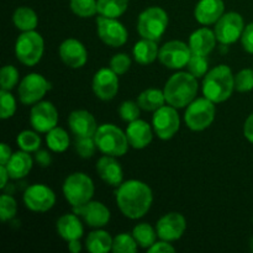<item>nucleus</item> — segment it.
Here are the masks:
<instances>
[{
  "instance_id": "1",
  "label": "nucleus",
  "mask_w": 253,
  "mask_h": 253,
  "mask_svg": "<svg viewBox=\"0 0 253 253\" xmlns=\"http://www.w3.org/2000/svg\"><path fill=\"white\" fill-rule=\"evenodd\" d=\"M116 204L124 216L137 220L150 211L153 203V194L146 183L131 179L121 183L115 193Z\"/></svg>"
},
{
  "instance_id": "2",
  "label": "nucleus",
  "mask_w": 253,
  "mask_h": 253,
  "mask_svg": "<svg viewBox=\"0 0 253 253\" xmlns=\"http://www.w3.org/2000/svg\"><path fill=\"white\" fill-rule=\"evenodd\" d=\"M163 93L168 105L175 109H183L195 99L198 81L189 72H178L168 79Z\"/></svg>"
},
{
  "instance_id": "3",
  "label": "nucleus",
  "mask_w": 253,
  "mask_h": 253,
  "mask_svg": "<svg viewBox=\"0 0 253 253\" xmlns=\"http://www.w3.org/2000/svg\"><path fill=\"white\" fill-rule=\"evenodd\" d=\"M235 90V76L230 67L221 64L208 72L203 81V94L212 103L226 101Z\"/></svg>"
},
{
  "instance_id": "4",
  "label": "nucleus",
  "mask_w": 253,
  "mask_h": 253,
  "mask_svg": "<svg viewBox=\"0 0 253 253\" xmlns=\"http://www.w3.org/2000/svg\"><path fill=\"white\" fill-rule=\"evenodd\" d=\"M96 147L101 153L113 157H121L128 150V140L126 132L114 124H104L99 126L94 135Z\"/></svg>"
},
{
  "instance_id": "5",
  "label": "nucleus",
  "mask_w": 253,
  "mask_h": 253,
  "mask_svg": "<svg viewBox=\"0 0 253 253\" xmlns=\"http://www.w3.org/2000/svg\"><path fill=\"white\" fill-rule=\"evenodd\" d=\"M62 189L64 198L72 208H78L91 200L94 195V183L86 174L77 172L66 178Z\"/></svg>"
},
{
  "instance_id": "6",
  "label": "nucleus",
  "mask_w": 253,
  "mask_h": 253,
  "mask_svg": "<svg viewBox=\"0 0 253 253\" xmlns=\"http://www.w3.org/2000/svg\"><path fill=\"white\" fill-rule=\"evenodd\" d=\"M44 51V41L39 32H22L15 43V56L17 61L27 67H32L41 61Z\"/></svg>"
},
{
  "instance_id": "7",
  "label": "nucleus",
  "mask_w": 253,
  "mask_h": 253,
  "mask_svg": "<svg viewBox=\"0 0 253 253\" xmlns=\"http://www.w3.org/2000/svg\"><path fill=\"white\" fill-rule=\"evenodd\" d=\"M168 27V15L162 7L152 6L138 16L137 31L142 39L158 41Z\"/></svg>"
},
{
  "instance_id": "8",
  "label": "nucleus",
  "mask_w": 253,
  "mask_h": 253,
  "mask_svg": "<svg viewBox=\"0 0 253 253\" xmlns=\"http://www.w3.org/2000/svg\"><path fill=\"white\" fill-rule=\"evenodd\" d=\"M215 103L208 98L194 99L184 114L185 125L192 131H203L209 127L215 119Z\"/></svg>"
},
{
  "instance_id": "9",
  "label": "nucleus",
  "mask_w": 253,
  "mask_h": 253,
  "mask_svg": "<svg viewBox=\"0 0 253 253\" xmlns=\"http://www.w3.org/2000/svg\"><path fill=\"white\" fill-rule=\"evenodd\" d=\"M49 89L51 83L43 76L39 73H30L20 82L17 93L20 101L24 105H34L41 101Z\"/></svg>"
},
{
  "instance_id": "10",
  "label": "nucleus",
  "mask_w": 253,
  "mask_h": 253,
  "mask_svg": "<svg viewBox=\"0 0 253 253\" xmlns=\"http://www.w3.org/2000/svg\"><path fill=\"white\" fill-rule=\"evenodd\" d=\"M245 22L239 12L230 11L222 15L215 24L214 32L216 40L222 44H232L241 39Z\"/></svg>"
},
{
  "instance_id": "11",
  "label": "nucleus",
  "mask_w": 253,
  "mask_h": 253,
  "mask_svg": "<svg viewBox=\"0 0 253 253\" xmlns=\"http://www.w3.org/2000/svg\"><path fill=\"white\" fill-rule=\"evenodd\" d=\"M190 56H192V49L189 44L178 40L165 43L158 52L160 62L169 69H182L187 67Z\"/></svg>"
},
{
  "instance_id": "12",
  "label": "nucleus",
  "mask_w": 253,
  "mask_h": 253,
  "mask_svg": "<svg viewBox=\"0 0 253 253\" xmlns=\"http://www.w3.org/2000/svg\"><path fill=\"white\" fill-rule=\"evenodd\" d=\"M96 32L101 41L111 47H121L127 41V30L118 19L105 16L96 17Z\"/></svg>"
},
{
  "instance_id": "13",
  "label": "nucleus",
  "mask_w": 253,
  "mask_h": 253,
  "mask_svg": "<svg viewBox=\"0 0 253 253\" xmlns=\"http://www.w3.org/2000/svg\"><path fill=\"white\" fill-rule=\"evenodd\" d=\"M152 126L161 140H170L180 127V119L175 108L163 105L156 110L152 118Z\"/></svg>"
},
{
  "instance_id": "14",
  "label": "nucleus",
  "mask_w": 253,
  "mask_h": 253,
  "mask_svg": "<svg viewBox=\"0 0 253 253\" xmlns=\"http://www.w3.org/2000/svg\"><path fill=\"white\" fill-rule=\"evenodd\" d=\"M24 204L35 212H46L56 204V194L44 184H34L24 193Z\"/></svg>"
},
{
  "instance_id": "15",
  "label": "nucleus",
  "mask_w": 253,
  "mask_h": 253,
  "mask_svg": "<svg viewBox=\"0 0 253 253\" xmlns=\"http://www.w3.org/2000/svg\"><path fill=\"white\" fill-rule=\"evenodd\" d=\"M30 123L37 132L47 133L58 124V111L51 101H39L31 109Z\"/></svg>"
},
{
  "instance_id": "16",
  "label": "nucleus",
  "mask_w": 253,
  "mask_h": 253,
  "mask_svg": "<svg viewBox=\"0 0 253 253\" xmlns=\"http://www.w3.org/2000/svg\"><path fill=\"white\" fill-rule=\"evenodd\" d=\"M93 91L100 100L108 101L116 96L119 91L118 74L111 68H101L94 74Z\"/></svg>"
},
{
  "instance_id": "17",
  "label": "nucleus",
  "mask_w": 253,
  "mask_h": 253,
  "mask_svg": "<svg viewBox=\"0 0 253 253\" xmlns=\"http://www.w3.org/2000/svg\"><path fill=\"white\" fill-rule=\"evenodd\" d=\"M187 229L185 217L179 212H169L161 217L156 224V231L158 237L165 241H177L184 234Z\"/></svg>"
},
{
  "instance_id": "18",
  "label": "nucleus",
  "mask_w": 253,
  "mask_h": 253,
  "mask_svg": "<svg viewBox=\"0 0 253 253\" xmlns=\"http://www.w3.org/2000/svg\"><path fill=\"white\" fill-rule=\"evenodd\" d=\"M73 212L81 216L90 227L106 226L110 221V210L100 202H89L82 207L73 208Z\"/></svg>"
},
{
  "instance_id": "19",
  "label": "nucleus",
  "mask_w": 253,
  "mask_h": 253,
  "mask_svg": "<svg viewBox=\"0 0 253 253\" xmlns=\"http://www.w3.org/2000/svg\"><path fill=\"white\" fill-rule=\"evenodd\" d=\"M59 57L69 68H82L88 61V52L84 44L76 39L64 40L59 46Z\"/></svg>"
},
{
  "instance_id": "20",
  "label": "nucleus",
  "mask_w": 253,
  "mask_h": 253,
  "mask_svg": "<svg viewBox=\"0 0 253 253\" xmlns=\"http://www.w3.org/2000/svg\"><path fill=\"white\" fill-rule=\"evenodd\" d=\"M68 125L76 137H94L98 130L95 118L86 110H74L71 113Z\"/></svg>"
},
{
  "instance_id": "21",
  "label": "nucleus",
  "mask_w": 253,
  "mask_h": 253,
  "mask_svg": "<svg viewBox=\"0 0 253 253\" xmlns=\"http://www.w3.org/2000/svg\"><path fill=\"white\" fill-rule=\"evenodd\" d=\"M96 172L99 177L111 187H119L123 183L124 172L120 163L113 156H103L96 162Z\"/></svg>"
},
{
  "instance_id": "22",
  "label": "nucleus",
  "mask_w": 253,
  "mask_h": 253,
  "mask_svg": "<svg viewBox=\"0 0 253 253\" xmlns=\"http://www.w3.org/2000/svg\"><path fill=\"white\" fill-rule=\"evenodd\" d=\"M225 5L222 0H200L194 9V16L199 24L212 25L224 15Z\"/></svg>"
},
{
  "instance_id": "23",
  "label": "nucleus",
  "mask_w": 253,
  "mask_h": 253,
  "mask_svg": "<svg viewBox=\"0 0 253 253\" xmlns=\"http://www.w3.org/2000/svg\"><path fill=\"white\" fill-rule=\"evenodd\" d=\"M126 136H127L131 147L136 148V150H142V148L147 147L152 142L153 138L151 126L146 121L140 120V119L130 123V125L126 128Z\"/></svg>"
},
{
  "instance_id": "24",
  "label": "nucleus",
  "mask_w": 253,
  "mask_h": 253,
  "mask_svg": "<svg viewBox=\"0 0 253 253\" xmlns=\"http://www.w3.org/2000/svg\"><path fill=\"white\" fill-rule=\"evenodd\" d=\"M216 36L215 32L209 30L208 27L198 29L190 35L189 37V47L192 49V53L204 54L208 56L216 46Z\"/></svg>"
},
{
  "instance_id": "25",
  "label": "nucleus",
  "mask_w": 253,
  "mask_h": 253,
  "mask_svg": "<svg viewBox=\"0 0 253 253\" xmlns=\"http://www.w3.org/2000/svg\"><path fill=\"white\" fill-rule=\"evenodd\" d=\"M56 229L59 236L66 240L67 242L72 241V240H81V237L84 234L83 225H82V221L76 212L74 214H66L59 217L57 220Z\"/></svg>"
},
{
  "instance_id": "26",
  "label": "nucleus",
  "mask_w": 253,
  "mask_h": 253,
  "mask_svg": "<svg viewBox=\"0 0 253 253\" xmlns=\"http://www.w3.org/2000/svg\"><path fill=\"white\" fill-rule=\"evenodd\" d=\"M9 175L11 179H21L25 178L32 169V158L30 156V152L26 151H19L15 152L10 157L9 162L5 165Z\"/></svg>"
},
{
  "instance_id": "27",
  "label": "nucleus",
  "mask_w": 253,
  "mask_h": 253,
  "mask_svg": "<svg viewBox=\"0 0 253 253\" xmlns=\"http://www.w3.org/2000/svg\"><path fill=\"white\" fill-rule=\"evenodd\" d=\"M158 49L157 43L153 40L142 39L141 41L136 42L133 46L132 54L133 58L140 64H150L158 58Z\"/></svg>"
},
{
  "instance_id": "28",
  "label": "nucleus",
  "mask_w": 253,
  "mask_h": 253,
  "mask_svg": "<svg viewBox=\"0 0 253 253\" xmlns=\"http://www.w3.org/2000/svg\"><path fill=\"white\" fill-rule=\"evenodd\" d=\"M114 239L104 230L90 232L85 240V249L91 253H106L113 250Z\"/></svg>"
},
{
  "instance_id": "29",
  "label": "nucleus",
  "mask_w": 253,
  "mask_h": 253,
  "mask_svg": "<svg viewBox=\"0 0 253 253\" xmlns=\"http://www.w3.org/2000/svg\"><path fill=\"white\" fill-rule=\"evenodd\" d=\"M165 103H167V101H166V96L163 90L155 88L146 89L137 98V104L145 111L158 110V109L165 105Z\"/></svg>"
},
{
  "instance_id": "30",
  "label": "nucleus",
  "mask_w": 253,
  "mask_h": 253,
  "mask_svg": "<svg viewBox=\"0 0 253 253\" xmlns=\"http://www.w3.org/2000/svg\"><path fill=\"white\" fill-rule=\"evenodd\" d=\"M12 21H14L15 27L22 32L34 31L39 24L36 12L27 6L17 7L12 15Z\"/></svg>"
},
{
  "instance_id": "31",
  "label": "nucleus",
  "mask_w": 253,
  "mask_h": 253,
  "mask_svg": "<svg viewBox=\"0 0 253 253\" xmlns=\"http://www.w3.org/2000/svg\"><path fill=\"white\" fill-rule=\"evenodd\" d=\"M46 143L48 148L53 152H64L69 147V136L66 130L62 127H54L48 131L46 135Z\"/></svg>"
},
{
  "instance_id": "32",
  "label": "nucleus",
  "mask_w": 253,
  "mask_h": 253,
  "mask_svg": "<svg viewBox=\"0 0 253 253\" xmlns=\"http://www.w3.org/2000/svg\"><path fill=\"white\" fill-rule=\"evenodd\" d=\"M128 0H98V12L101 16L118 19L127 10Z\"/></svg>"
},
{
  "instance_id": "33",
  "label": "nucleus",
  "mask_w": 253,
  "mask_h": 253,
  "mask_svg": "<svg viewBox=\"0 0 253 253\" xmlns=\"http://www.w3.org/2000/svg\"><path fill=\"white\" fill-rule=\"evenodd\" d=\"M132 236L133 239L136 240L138 246L142 247V249L148 250L153 244H155L158 235L156 229H153L151 225L143 222V224H138L133 227Z\"/></svg>"
},
{
  "instance_id": "34",
  "label": "nucleus",
  "mask_w": 253,
  "mask_h": 253,
  "mask_svg": "<svg viewBox=\"0 0 253 253\" xmlns=\"http://www.w3.org/2000/svg\"><path fill=\"white\" fill-rule=\"evenodd\" d=\"M71 10L79 17H91L98 12V0H71Z\"/></svg>"
},
{
  "instance_id": "35",
  "label": "nucleus",
  "mask_w": 253,
  "mask_h": 253,
  "mask_svg": "<svg viewBox=\"0 0 253 253\" xmlns=\"http://www.w3.org/2000/svg\"><path fill=\"white\" fill-rule=\"evenodd\" d=\"M16 142L17 146L22 151H26V152H36L37 150H40V146H41V138L37 135V131L34 132V131L25 130L17 135Z\"/></svg>"
},
{
  "instance_id": "36",
  "label": "nucleus",
  "mask_w": 253,
  "mask_h": 253,
  "mask_svg": "<svg viewBox=\"0 0 253 253\" xmlns=\"http://www.w3.org/2000/svg\"><path fill=\"white\" fill-rule=\"evenodd\" d=\"M137 242L132 235L120 234L114 237L113 250L115 253H133L137 251Z\"/></svg>"
},
{
  "instance_id": "37",
  "label": "nucleus",
  "mask_w": 253,
  "mask_h": 253,
  "mask_svg": "<svg viewBox=\"0 0 253 253\" xmlns=\"http://www.w3.org/2000/svg\"><path fill=\"white\" fill-rule=\"evenodd\" d=\"M188 72L195 77V78H202L208 73V68H209V61L208 57L204 54L192 53L189 62L187 64Z\"/></svg>"
},
{
  "instance_id": "38",
  "label": "nucleus",
  "mask_w": 253,
  "mask_h": 253,
  "mask_svg": "<svg viewBox=\"0 0 253 253\" xmlns=\"http://www.w3.org/2000/svg\"><path fill=\"white\" fill-rule=\"evenodd\" d=\"M17 204L16 200L11 195L2 194L0 198V219L2 222L11 220L16 215Z\"/></svg>"
},
{
  "instance_id": "39",
  "label": "nucleus",
  "mask_w": 253,
  "mask_h": 253,
  "mask_svg": "<svg viewBox=\"0 0 253 253\" xmlns=\"http://www.w3.org/2000/svg\"><path fill=\"white\" fill-rule=\"evenodd\" d=\"M0 103H1V111H0V118L2 120L10 119L14 116L15 111H16V100L10 93V90H2L0 91Z\"/></svg>"
},
{
  "instance_id": "40",
  "label": "nucleus",
  "mask_w": 253,
  "mask_h": 253,
  "mask_svg": "<svg viewBox=\"0 0 253 253\" xmlns=\"http://www.w3.org/2000/svg\"><path fill=\"white\" fill-rule=\"evenodd\" d=\"M19 83V71L14 66H4L0 73V84L2 90H11Z\"/></svg>"
},
{
  "instance_id": "41",
  "label": "nucleus",
  "mask_w": 253,
  "mask_h": 253,
  "mask_svg": "<svg viewBox=\"0 0 253 253\" xmlns=\"http://www.w3.org/2000/svg\"><path fill=\"white\" fill-rule=\"evenodd\" d=\"M74 148H76V152L78 153L79 157L90 158L93 157L98 147H96L94 137H77Z\"/></svg>"
},
{
  "instance_id": "42",
  "label": "nucleus",
  "mask_w": 253,
  "mask_h": 253,
  "mask_svg": "<svg viewBox=\"0 0 253 253\" xmlns=\"http://www.w3.org/2000/svg\"><path fill=\"white\" fill-rule=\"evenodd\" d=\"M253 89V71L250 68L242 69L235 76V90L247 93Z\"/></svg>"
},
{
  "instance_id": "43",
  "label": "nucleus",
  "mask_w": 253,
  "mask_h": 253,
  "mask_svg": "<svg viewBox=\"0 0 253 253\" xmlns=\"http://www.w3.org/2000/svg\"><path fill=\"white\" fill-rule=\"evenodd\" d=\"M140 105L135 101L126 100L124 101L119 109V114H120L121 119L126 123H132V121L137 120L140 118Z\"/></svg>"
},
{
  "instance_id": "44",
  "label": "nucleus",
  "mask_w": 253,
  "mask_h": 253,
  "mask_svg": "<svg viewBox=\"0 0 253 253\" xmlns=\"http://www.w3.org/2000/svg\"><path fill=\"white\" fill-rule=\"evenodd\" d=\"M131 59L126 53H118L110 59V68L118 76H123L130 69Z\"/></svg>"
},
{
  "instance_id": "45",
  "label": "nucleus",
  "mask_w": 253,
  "mask_h": 253,
  "mask_svg": "<svg viewBox=\"0 0 253 253\" xmlns=\"http://www.w3.org/2000/svg\"><path fill=\"white\" fill-rule=\"evenodd\" d=\"M241 43L245 51L253 54V22L245 27L241 36Z\"/></svg>"
},
{
  "instance_id": "46",
  "label": "nucleus",
  "mask_w": 253,
  "mask_h": 253,
  "mask_svg": "<svg viewBox=\"0 0 253 253\" xmlns=\"http://www.w3.org/2000/svg\"><path fill=\"white\" fill-rule=\"evenodd\" d=\"M174 251V247H173L168 241H165V240H162V241L160 242L156 241L155 244L148 249V252L150 253H169Z\"/></svg>"
},
{
  "instance_id": "47",
  "label": "nucleus",
  "mask_w": 253,
  "mask_h": 253,
  "mask_svg": "<svg viewBox=\"0 0 253 253\" xmlns=\"http://www.w3.org/2000/svg\"><path fill=\"white\" fill-rule=\"evenodd\" d=\"M35 160L39 163L41 167H48L52 163V157L49 155V152H47L46 150H37L35 152Z\"/></svg>"
},
{
  "instance_id": "48",
  "label": "nucleus",
  "mask_w": 253,
  "mask_h": 253,
  "mask_svg": "<svg viewBox=\"0 0 253 253\" xmlns=\"http://www.w3.org/2000/svg\"><path fill=\"white\" fill-rule=\"evenodd\" d=\"M244 135L250 142L253 143V113L246 119V121H245Z\"/></svg>"
},
{
  "instance_id": "49",
  "label": "nucleus",
  "mask_w": 253,
  "mask_h": 253,
  "mask_svg": "<svg viewBox=\"0 0 253 253\" xmlns=\"http://www.w3.org/2000/svg\"><path fill=\"white\" fill-rule=\"evenodd\" d=\"M11 156V148L6 143H1V146H0V166L6 165Z\"/></svg>"
},
{
  "instance_id": "50",
  "label": "nucleus",
  "mask_w": 253,
  "mask_h": 253,
  "mask_svg": "<svg viewBox=\"0 0 253 253\" xmlns=\"http://www.w3.org/2000/svg\"><path fill=\"white\" fill-rule=\"evenodd\" d=\"M0 178H1V184H0V188H5L7 184V179L10 178L9 172H7L6 167L5 166H0Z\"/></svg>"
},
{
  "instance_id": "51",
  "label": "nucleus",
  "mask_w": 253,
  "mask_h": 253,
  "mask_svg": "<svg viewBox=\"0 0 253 253\" xmlns=\"http://www.w3.org/2000/svg\"><path fill=\"white\" fill-rule=\"evenodd\" d=\"M68 250L72 253H78L81 252L82 245L79 240H72V241L68 242Z\"/></svg>"
},
{
  "instance_id": "52",
  "label": "nucleus",
  "mask_w": 253,
  "mask_h": 253,
  "mask_svg": "<svg viewBox=\"0 0 253 253\" xmlns=\"http://www.w3.org/2000/svg\"><path fill=\"white\" fill-rule=\"evenodd\" d=\"M251 247H252V251H253V237H252V241H251Z\"/></svg>"
}]
</instances>
